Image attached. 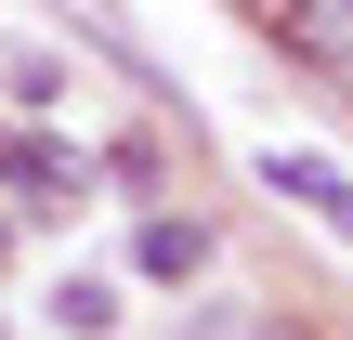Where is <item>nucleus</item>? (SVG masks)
I'll list each match as a JSON object with an SVG mask.
<instances>
[{"label": "nucleus", "mask_w": 353, "mask_h": 340, "mask_svg": "<svg viewBox=\"0 0 353 340\" xmlns=\"http://www.w3.org/2000/svg\"><path fill=\"white\" fill-rule=\"evenodd\" d=\"M0 79H13V105H65V66H52V52H13Z\"/></svg>", "instance_id": "obj_6"}, {"label": "nucleus", "mask_w": 353, "mask_h": 340, "mask_svg": "<svg viewBox=\"0 0 353 340\" xmlns=\"http://www.w3.org/2000/svg\"><path fill=\"white\" fill-rule=\"evenodd\" d=\"M249 13H262V0H249Z\"/></svg>", "instance_id": "obj_8"}, {"label": "nucleus", "mask_w": 353, "mask_h": 340, "mask_svg": "<svg viewBox=\"0 0 353 340\" xmlns=\"http://www.w3.org/2000/svg\"><path fill=\"white\" fill-rule=\"evenodd\" d=\"M52 328L65 340H105L118 328V275H52Z\"/></svg>", "instance_id": "obj_5"}, {"label": "nucleus", "mask_w": 353, "mask_h": 340, "mask_svg": "<svg viewBox=\"0 0 353 340\" xmlns=\"http://www.w3.org/2000/svg\"><path fill=\"white\" fill-rule=\"evenodd\" d=\"M249 170H262V197H288L314 236H341V249H353V170H341V157H314V144H262Z\"/></svg>", "instance_id": "obj_1"}, {"label": "nucleus", "mask_w": 353, "mask_h": 340, "mask_svg": "<svg viewBox=\"0 0 353 340\" xmlns=\"http://www.w3.org/2000/svg\"><path fill=\"white\" fill-rule=\"evenodd\" d=\"M0 183H13V197L79 210V197H92V157H65V144H39V131H13V144H0Z\"/></svg>", "instance_id": "obj_4"}, {"label": "nucleus", "mask_w": 353, "mask_h": 340, "mask_svg": "<svg viewBox=\"0 0 353 340\" xmlns=\"http://www.w3.org/2000/svg\"><path fill=\"white\" fill-rule=\"evenodd\" d=\"M341 92H353V66H341Z\"/></svg>", "instance_id": "obj_7"}, {"label": "nucleus", "mask_w": 353, "mask_h": 340, "mask_svg": "<svg viewBox=\"0 0 353 340\" xmlns=\"http://www.w3.org/2000/svg\"><path fill=\"white\" fill-rule=\"evenodd\" d=\"M262 39H275L288 66L341 79V66H353V0H262Z\"/></svg>", "instance_id": "obj_2"}, {"label": "nucleus", "mask_w": 353, "mask_h": 340, "mask_svg": "<svg viewBox=\"0 0 353 340\" xmlns=\"http://www.w3.org/2000/svg\"><path fill=\"white\" fill-rule=\"evenodd\" d=\"M131 275H144V288H196V275H210V223H196V210H144Z\"/></svg>", "instance_id": "obj_3"}]
</instances>
